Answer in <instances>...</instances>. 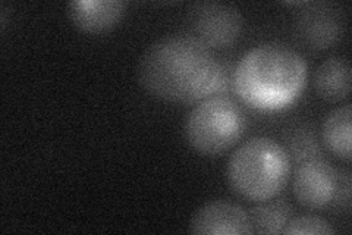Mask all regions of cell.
<instances>
[{
	"label": "cell",
	"mask_w": 352,
	"mask_h": 235,
	"mask_svg": "<svg viewBox=\"0 0 352 235\" xmlns=\"http://www.w3.org/2000/svg\"><path fill=\"white\" fill-rule=\"evenodd\" d=\"M138 80L151 96L178 103L222 96L229 85L225 66L188 34L163 37L148 46L138 63Z\"/></svg>",
	"instance_id": "obj_1"
},
{
	"label": "cell",
	"mask_w": 352,
	"mask_h": 235,
	"mask_svg": "<svg viewBox=\"0 0 352 235\" xmlns=\"http://www.w3.org/2000/svg\"><path fill=\"white\" fill-rule=\"evenodd\" d=\"M252 225V234H282L285 227L294 216V210L288 201L278 200H261L248 212Z\"/></svg>",
	"instance_id": "obj_12"
},
{
	"label": "cell",
	"mask_w": 352,
	"mask_h": 235,
	"mask_svg": "<svg viewBox=\"0 0 352 235\" xmlns=\"http://www.w3.org/2000/svg\"><path fill=\"white\" fill-rule=\"evenodd\" d=\"M333 201L336 203V206L344 209L348 214L351 209V176L348 171L338 174V187H336Z\"/></svg>",
	"instance_id": "obj_15"
},
{
	"label": "cell",
	"mask_w": 352,
	"mask_h": 235,
	"mask_svg": "<svg viewBox=\"0 0 352 235\" xmlns=\"http://www.w3.org/2000/svg\"><path fill=\"white\" fill-rule=\"evenodd\" d=\"M291 175V159L285 147L267 137H254L232 153L226 176L234 192L251 201L276 197Z\"/></svg>",
	"instance_id": "obj_3"
},
{
	"label": "cell",
	"mask_w": 352,
	"mask_h": 235,
	"mask_svg": "<svg viewBox=\"0 0 352 235\" xmlns=\"http://www.w3.org/2000/svg\"><path fill=\"white\" fill-rule=\"evenodd\" d=\"M324 147L339 159H351V105L330 112L322 125Z\"/></svg>",
	"instance_id": "obj_11"
},
{
	"label": "cell",
	"mask_w": 352,
	"mask_h": 235,
	"mask_svg": "<svg viewBox=\"0 0 352 235\" xmlns=\"http://www.w3.org/2000/svg\"><path fill=\"white\" fill-rule=\"evenodd\" d=\"M302 56L282 44H260L236 63L232 87L242 103L258 110H279L294 103L307 84Z\"/></svg>",
	"instance_id": "obj_2"
},
{
	"label": "cell",
	"mask_w": 352,
	"mask_h": 235,
	"mask_svg": "<svg viewBox=\"0 0 352 235\" xmlns=\"http://www.w3.org/2000/svg\"><path fill=\"white\" fill-rule=\"evenodd\" d=\"M338 187V172L324 158L298 163L294 174V196L308 209H323L333 201Z\"/></svg>",
	"instance_id": "obj_6"
},
{
	"label": "cell",
	"mask_w": 352,
	"mask_h": 235,
	"mask_svg": "<svg viewBox=\"0 0 352 235\" xmlns=\"http://www.w3.org/2000/svg\"><path fill=\"white\" fill-rule=\"evenodd\" d=\"M190 231L198 235H247L252 234V225L244 207L228 200H214L195 210Z\"/></svg>",
	"instance_id": "obj_7"
},
{
	"label": "cell",
	"mask_w": 352,
	"mask_h": 235,
	"mask_svg": "<svg viewBox=\"0 0 352 235\" xmlns=\"http://www.w3.org/2000/svg\"><path fill=\"white\" fill-rule=\"evenodd\" d=\"M286 235H298V234H313V235H333L336 229L330 223L316 215H301L292 216L285 227L283 232Z\"/></svg>",
	"instance_id": "obj_14"
},
{
	"label": "cell",
	"mask_w": 352,
	"mask_h": 235,
	"mask_svg": "<svg viewBox=\"0 0 352 235\" xmlns=\"http://www.w3.org/2000/svg\"><path fill=\"white\" fill-rule=\"evenodd\" d=\"M296 15V31L313 49H326L333 44L342 32V22L338 14L326 3L302 2Z\"/></svg>",
	"instance_id": "obj_8"
},
{
	"label": "cell",
	"mask_w": 352,
	"mask_h": 235,
	"mask_svg": "<svg viewBox=\"0 0 352 235\" xmlns=\"http://www.w3.org/2000/svg\"><path fill=\"white\" fill-rule=\"evenodd\" d=\"M188 36L207 49H225L238 40L242 15L238 8L229 3H195L188 10Z\"/></svg>",
	"instance_id": "obj_5"
},
{
	"label": "cell",
	"mask_w": 352,
	"mask_h": 235,
	"mask_svg": "<svg viewBox=\"0 0 352 235\" xmlns=\"http://www.w3.org/2000/svg\"><path fill=\"white\" fill-rule=\"evenodd\" d=\"M68 17L81 31L104 32L120 21L125 3L120 0H75L66 5Z\"/></svg>",
	"instance_id": "obj_9"
},
{
	"label": "cell",
	"mask_w": 352,
	"mask_h": 235,
	"mask_svg": "<svg viewBox=\"0 0 352 235\" xmlns=\"http://www.w3.org/2000/svg\"><path fill=\"white\" fill-rule=\"evenodd\" d=\"M285 150L286 153L291 154V158L296 163L316 158H323L316 132L307 127L296 128L291 132V136L288 137V149Z\"/></svg>",
	"instance_id": "obj_13"
},
{
	"label": "cell",
	"mask_w": 352,
	"mask_h": 235,
	"mask_svg": "<svg viewBox=\"0 0 352 235\" xmlns=\"http://www.w3.org/2000/svg\"><path fill=\"white\" fill-rule=\"evenodd\" d=\"M317 94L327 102H340L351 92V65L342 56L327 58L314 75Z\"/></svg>",
	"instance_id": "obj_10"
},
{
	"label": "cell",
	"mask_w": 352,
	"mask_h": 235,
	"mask_svg": "<svg viewBox=\"0 0 352 235\" xmlns=\"http://www.w3.org/2000/svg\"><path fill=\"white\" fill-rule=\"evenodd\" d=\"M244 130V114L234 100L226 96L201 100L185 119L186 141L204 156H219L232 149Z\"/></svg>",
	"instance_id": "obj_4"
}]
</instances>
